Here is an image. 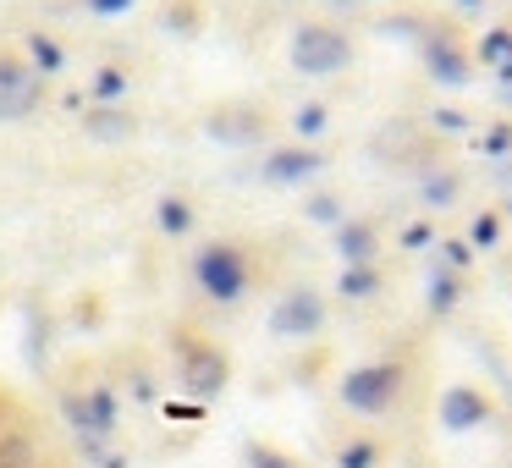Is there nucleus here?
<instances>
[{"label": "nucleus", "instance_id": "1", "mask_svg": "<svg viewBox=\"0 0 512 468\" xmlns=\"http://www.w3.org/2000/svg\"><path fill=\"white\" fill-rule=\"evenodd\" d=\"M34 100H39L34 72H23L17 61L0 56V116H28V111H34Z\"/></svg>", "mask_w": 512, "mask_h": 468}, {"label": "nucleus", "instance_id": "2", "mask_svg": "<svg viewBox=\"0 0 512 468\" xmlns=\"http://www.w3.org/2000/svg\"><path fill=\"white\" fill-rule=\"evenodd\" d=\"M199 276L215 298H237V292H243V265H237L232 248H210V254L199 259Z\"/></svg>", "mask_w": 512, "mask_h": 468}, {"label": "nucleus", "instance_id": "3", "mask_svg": "<svg viewBox=\"0 0 512 468\" xmlns=\"http://www.w3.org/2000/svg\"><path fill=\"white\" fill-rule=\"evenodd\" d=\"M391 386H397V369H391V364L364 369V375H353V380H347V402H353V408H380Z\"/></svg>", "mask_w": 512, "mask_h": 468}, {"label": "nucleus", "instance_id": "4", "mask_svg": "<svg viewBox=\"0 0 512 468\" xmlns=\"http://www.w3.org/2000/svg\"><path fill=\"white\" fill-rule=\"evenodd\" d=\"M342 56H347V45H342V39H331V34H303V45H298L303 67H336Z\"/></svg>", "mask_w": 512, "mask_h": 468}, {"label": "nucleus", "instance_id": "5", "mask_svg": "<svg viewBox=\"0 0 512 468\" xmlns=\"http://www.w3.org/2000/svg\"><path fill=\"white\" fill-rule=\"evenodd\" d=\"M188 380H193V391H210V386H221V380H226V364H221V358H210V353H193L188 358Z\"/></svg>", "mask_w": 512, "mask_h": 468}, {"label": "nucleus", "instance_id": "6", "mask_svg": "<svg viewBox=\"0 0 512 468\" xmlns=\"http://www.w3.org/2000/svg\"><path fill=\"white\" fill-rule=\"evenodd\" d=\"M474 402H468V397H452V424H468V419H474Z\"/></svg>", "mask_w": 512, "mask_h": 468}, {"label": "nucleus", "instance_id": "7", "mask_svg": "<svg viewBox=\"0 0 512 468\" xmlns=\"http://www.w3.org/2000/svg\"><path fill=\"white\" fill-rule=\"evenodd\" d=\"M166 226H188V210H182V204H166Z\"/></svg>", "mask_w": 512, "mask_h": 468}, {"label": "nucleus", "instance_id": "8", "mask_svg": "<svg viewBox=\"0 0 512 468\" xmlns=\"http://www.w3.org/2000/svg\"><path fill=\"white\" fill-rule=\"evenodd\" d=\"M342 468H369V446H358V452H347Z\"/></svg>", "mask_w": 512, "mask_h": 468}, {"label": "nucleus", "instance_id": "9", "mask_svg": "<svg viewBox=\"0 0 512 468\" xmlns=\"http://www.w3.org/2000/svg\"><path fill=\"white\" fill-rule=\"evenodd\" d=\"M111 6H122V0H100V12H111Z\"/></svg>", "mask_w": 512, "mask_h": 468}]
</instances>
